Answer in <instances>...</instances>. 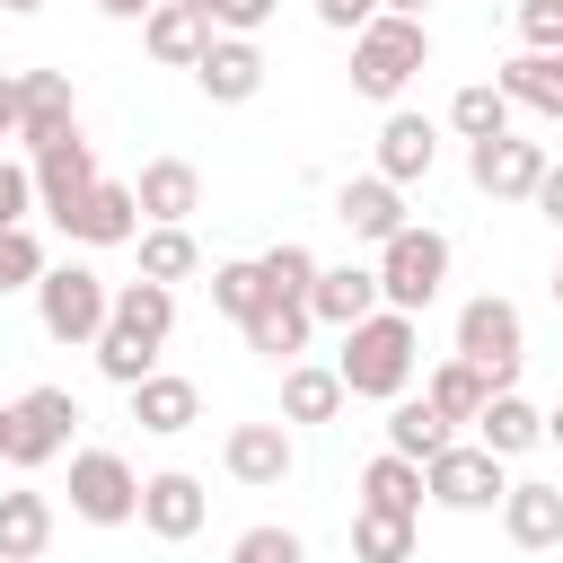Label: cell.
Returning a JSON list of instances; mask_svg holds the SVG:
<instances>
[{
    "instance_id": "1",
    "label": "cell",
    "mask_w": 563,
    "mask_h": 563,
    "mask_svg": "<svg viewBox=\"0 0 563 563\" xmlns=\"http://www.w3.org/2000/svg\"><path fill=\"white\" fill-rule=\"evenodd\" d=\"M413 361H422V317H405V308H369L361 325H343L334 378H343V396L387 405V396L413 387Z\"/></svg>"
},
{
    "instance_id": "2",
    "label": "cell",
    "mask_w": 563,
    "mask_h": 563,
    "mask_svg": "<svg viewBox=\"0 0 563 563\" xmlns=\"http://www.w3.org/2000/svg\"><path fill=\"white\" fill-rule=\"evenodd\" d=\"M422 62H431V26H422V18L378 9L369 26H352V97L396 106V97L413 88V70H422Z\"/></svg>"
},
{
    "instance_id": "3",
    "label": "cell",
    "mask_w": 563,
    "mask_h": 563,
    "mask_svg": "<svg viewBox=\"0 0 563 563\" xmlns=\"http://www.w3.org/2000/svg\"><path fill=\"white\" fill-rule=\"evenodd\" d=\"M378 308H405V317H422L431 299H440V282H449V238L440 229H422V220H405L387 246H378Z\"/></svg>"
},
{
    "instance_id": "4",
    "label": "cell",
    "mask_w": 563,
    "mask_h": 563,
    "mask_svg": "<svg viewBox=\"0 0 563 563\" xmlns=\"http://www.w3.org/2000/svg\"><path fill=\"white\" fill-rule=\"evenodd\" d=\"M106 308H114V282L97 264H44L35 273V325L53 343H97L106 334Z\"/></svg>"
},
{
    "instance_id": "5",
    "label": "cell",
    "mask_w": 563,
    "mask_h": 563,
    "mask_svg": "<svg viewBox=\"0 0 563 563\" xmlns=\"http://www.w3.org/2000/svg\"><path fill=\"white\" fill-rule=\"evenodd\" d=\"M501 493H510V457H493L484 440H449L440 457H422V501H440L457 519L501 510Z\"/></svg>"
},
{
    "instance_id": "6",
    "label": "cell",
    "mask_w": 563,
    "mask_h": 563,
    "mask_svg": "<svg viewBox=\"0 0 563 563\" xmlns=\"http://www.w3.org/2000/svg\"><path fill=\"white\" fill-rule=\"evenodd\" d=\"M457 361H475L493 387H519V361H528V317L501 299V290H484V299H466L457 308V343H449Z\"/></svg>"
},
{
    "instance_id": "7",
    "label": "cell",
    "mask_w": 563,
    "mask_h": 563,
    "mask_svg": "<svg viewBox=\"0 0 563 563\" xmlns=\"http://www.w3.org/2000/svg\"><path fill=\"white\" fill-rule=\"evenodd\" d=\"M70 519H88V528L141 519V475H132L123 449H70Z\"/></svg>"
},
{
    "instance_id": "8",
    "label": "cell",
    "mask_w": 563,
    "mask_h": 563,
    "mask_svg": "<svg viewBox=\"0 0 563 563\" xmlns=\"http://www.w3.org/2000/svg\"><path fill=\"white\" fill-rule=\"evenodd\" d=\"M70 431H79V396H70V387H26V396L9 405V457H0V466L35 475V466H53V457L70 449Z\"/></svg>"
},
{
    "instance_id": "9",
    "label": "cell",
    "mask_w": 563,
    "mask_h": 563,
    "mask_svg": "<svg viewBox=\"0 0 563 563\" xmlns=\"http://www.w3.org/2000/svg\"><path fill=\"white\" fill-rule=\"evenodd\" d=\"M0 88H9V114H18V141H26V158L79 132V106H70V70H0Z\"/></svg>"
},
{
    "instance_id": "10",
    "label": "cell",
    "mask_w": 563,
    "mask_h": 563,
    "mask_svg": "<svg viewBox=\"0 0 563 563\" xmlns=\"http://www.w3.org/2000/svg\"><path fill=\"white\" fill-rule=\"evenodd\" d=\"M220 466L246 484V493H282L299 449H290V422H229L220 431Z\"/></svg>"
},
{
    "instance_id": "11",
    "label": "cell",
    "mask_w": 563,
    "mask_h": 563,
    "mask_svg": "<svg viewBox=\"0 0 563 563\" xmlns=\"http://www.w3.org/2000/svg\"><path fill=\"white\" fill-rule=\"evenodd\" d=\"M466 176H475V194H493V202H528L537 176H545V141H519V132L466 141Z\"/></svg>"
},
{
    "instance_id": "12",
    "label": "cell",
    "mask_w": 563,
    "mask_h": 563,
    "mask_svg": "<svg viewBox=\"0 0 563 563\" xmlns=\"http://www.w3.org/2000/svg\"><path fill=\"white\" fill-rule=\"evenodd\" d=\"M53 229H62L70 246H132V238H141V202H132V185H123V176H97V185L53 220Z\"/></svg>"
},
{
    "instance_id": "13",
    "label": "cell",
    "mask_w": 563,
    "mask_h": 563,
    "mask_svg": "<svg viewBox=\"0 0 563 563\" xmlns=\"http://www.w3.org/2000/svg\"><path fill=\"white\" fill-rule=\"evenodd\" d=\"M202 519H211V493H202V475H185V466H158V475H141V528H150L158 545H185V537H202Z\"/></svg>"
},
{
    "instance_id": "14",
    "label": "cell",
    "mask_w": 563,
    "mask_h": 563,
    "mask_svg": "<svg viewBox=\"0 0 563 563\" xmlns=\"http://www.w3.org/2000/svg\"><path fill=\"white\" fill-rule=\"evenodd\" d=\"M194 88H202L211 106H246V97H264V44H255V35H211L202 62H194Z\"/></svg>"
},
{
    "instance_id": "15",
    "label": "cell",
    "mask_w": 563,
    "mask_h": 563,
    "mask_svg": "<svg viewBox=\"0 0 563 563\" xmlns=\"http://www.w3.org/2000/svg\"><path fill=\"white\" fill-rule=\"evenodd\" d=\"M334 220H343L361 246H387V238L405 229V185H387L378 167H369V176H343V185H334Z\"/></svg>"
},
{
    "instance_id": "16",
    "label": "cell",
    "mask_w": 563,
    "mask_h": 563,
    "mask_svg": "<svg viewBox=\"0 0 563 563\" xmlns=\"http://www.w3.org/2000/svg\"><path fill=\"white\" fill-rule=\"evenodd\" d=\"M26 167H35V211H44V220H62V211L106 176V167H97V150H88L79 132H70V141H53V150H35Z\"/></svg>"
},
{
    "instance_id": "17",
    "label": "cell",
    "mask_w": 563,
    "mask_h": 563,
    "mask_svg": "<svg viewBox=\"0 0 563 563\" xmlns=\"http://www.w3.org/2000/svg\"><path fill=\"white\" fill-rule=\"evenodd\" d=\"M132 202H141V229L194 220V211H202V167H194V158H150V167L132 176Z\"/></svg>"
},
{
    "instance_id": "18",
    "label": "cell",
    "mask_w": 563,
    "mask_h": 563,
    "mask_svg": "<svg viewBox=\"0 0 563 563\" xmlns=\"http://www.w3.org/2000/svg\"><path fill=\"white\" fill-rule=\"evenodd\" d=\"M123 396H132V422H141L150 440H176V431H194V422H202V387H194V378H176V369H150V378H132Z\"/></svg>"
},
{
    "instance_id": "19",
    "label": "cell",
    "mask_w": 563,
    "mask_h": 563,
    "mask_svg": "<svg viewBox=\"0 0 563 563\" xmlns=\"http://www.w3.org/2000/svg\"><path fill=\"white\" fill-rule=\"evenodd\" d=\"M141 44H150V62L194 70V62H202V44H211V9H202V0H158V9L141 18Z\"/></svg>"
},
{
    "instance_id": "20",
    "label": "cell",
    "mask_w": 563,
    "mask_h": 563,
    "mask_svg": "<svg viewBox=\"0 0 563 563\" xmlns=\"http://www.w3.org/2000/svg\"><path fill=\"white\" fill-rule=\"evenodd\" d=\"M431 167H440V132H431V114L387 106V123H378V176H387V185H422Z\"/></svg>"
},
{
    "instance_id": "21",
    "label": "cell",
    "mask_w": 563,
    "mask_h": 563,
    "mask_svg": "<svg viewBox=\"0 0 563 563\" xmlns=\"http://www.w3.org/2000/svg\"><path fill=\"white\" fill-rule=\"evenodd\" d=\"M501 537L519 545V554H545V545H563V484H510L501 493Z\"/></svg>"
},
{
    "instance_id": "22",
    "label": "cell",
    "mask_w": 563,
    "mask_h": 563,
    "mask_svg": "<svg viewBox=\"0 0 563 563\" xmlns=\"http://www.w3.org/2000/svg\"><path fill=\"white\" fill-rule=\"evenodd\" d=\"M369 308H378V273H369V264H317V282H308V317H317V325L343 334V325H361Z\"/></svg>"
},
{
    "instance_id": "23",
    "label": "cell",
    "mask_w": 563,
    "mask_h": 563,
    "mask_svg": "<svg viewBox=\"0 0 563 563\" xmlns=\"http://www.w3.org/2000/svg\"><path fill=\"white\" fill-rule=\"evenodd\" d=\"M466 431H475L493 457H528V449H545V413H537L519 387H493V396H484V413H475Z\"/></svg>"
},
{
    "instance_id": "24",
    "label": "cell",
    "mask_w": 563,
    "mask_h": 563,
    "mask_svg": "<svg viewBox=\"0 0 563 563\" xmlns=\"http://www.w3.org/2000/svg\"><path fill=\"white\" fill-rule=\"evenodd\" d=\"M238 334H246V352H264V361H282V369H290V361L308 352L317 317H308V299H255Z\"/></svg>"
},
{
    "instance_id": "25",
    "label": "cell",
    "mask_w": 563,
    "mask_h": 563,
    "mask_svg": "<svg viewBox=\"0 0 563 563\" xmlns=\"http://www.w3.org/2000/svg\"><path fill=\"white\" fill-rule=\"evenodd\" d=\"M493 88L510 97V114H554V123H563V53H528V44H519Z\"/></svg>"
},
{
    "instance_id": "26",
    "label": "cell",
    "mask_w": 563,
    "mask_h": 563,
    "mask_svg": "<svg viewBox=\"0 0 563 563\" xmlns=\"http://www.w3.org/2000/svg\"><path fill=\"white\" fill-rule=\"evenodd\" d=\"M88 352H97V369H106L114 387H132V378H150V369H158L167 334H158V325H132V317H114V308H106V334H97Z\"/></svg>"
},
{
    "instance_id": "27",
    "label": "cell",
    "mask_w": 563,
    "mask_h": 563,
    "mask_svg": "<svg viewBox=\"0 0 563 563\" xmlns=\"http://www.w3.org/2000/svg\"><path fill=\"white\" fill-rule=\"evenodd\" d=\"M53 545V501L35 484H9L0 493V563H44Z\"/></svg>"
},
{
    "instance_id": "28",
    "label": "cell",
    "mask_w": 563,
    "mask_h": 563,
    "mask_svg": "<svg viewBox=\"0 0 563 563\" xmlns=\"http://www.w3.org/2000/svg\"><path fill=\"white\" fill-rule=\"evenodd\" d=\"M449 440H457V422H449L431 396H387V449H396V457L422 466V457H440Z\"/></svg>"
},
{
    "instance_id": "29",
    "label": "cell",
    "mask_w": 563,
    "mask_h": 563,
    "mask_svg": "<svg viewBox=\"0 0 563 563\" xmlns=\"http://www.w3.org/2000/svg\"><path fill=\"white\" fill-rule=\"evenodd\" d=\"M352 396H343V378H334V361H290L282 369V422H334Z\"/></svg>"
},
{
    "instance_id": "30",
    "label": "cell",
    "mask_w": 563,
    "mask_h": 563,
    "mask_svg": "<svg viewBox=\"0 0 563 563\" xmlns=\"http://www.w3.org/2000/svg\"><path fill=\"white\" fill-rule=\"evenodd\" d=\"M361 510L422 519V466H413V457H396V449H378V457L361 466Z\"/></svg>"
},
{
    "instance_id": "31",
    "label": "cell",
    "mask_w": 563,
    "mask_h": 563,
    "mask_svg": "<svg viewBox=\"0 0 563 563\" xmlns=\"http://www.w3.org/2000/svg\"><path fill=\"white\" fill-rule=\"evenodd\" d=\"M132 246H141V282H167V290H176V282H194V273H202V246H194V229H185V220L141 229Z\"/></svg>"
},
{
    "instance_id": "32",
    "label": "cell",
    "mask_w": 563,
    "mask_h": 563,
    "mask_svg": "<svg viewBox=\"0 0 563 563\" xmlns=\"http://www.w3.org/2000/svg\"><path fill=\"white\" fill-rule=\"evenodd\" d=\"M413 545H422V519L352 510V563H413Z\"/></svg>"
},
{
    "instance_id": "33",
    "label": "cell",
    "mask_w": 563,
    "mask_h": 563,
    "mask_svg": "<svg viewBox=\"0 0 563 563\" xmlns=\"http://www.w3.org/2000/svg\"><path fill=\"white\" fill-rule=\"evenodd\" d=\"M422 396H431V405H440L449 422H475V413H484V396H493V378H484L475 361H457V352H449V361H440V369L422 378Z\"/></svg>"
},
{
    "instance_id": "34",
    "label": "cell",
    "mask_w": 563,
    "mask_h": 563,
    "mask_svg": "<svg viewBox=\"0 0 563 563\" xmlns=\"http://www.w3.org/2000/svg\"><path fill=\"white\" fill-rule=\"evenodd\" d=\"M449 132H457V141H493V132H510V97H501L493 79H466V88L449 97Z\"/></svg>"
},
{
    "instance_id": "35",
    "label": "cell",
    "mask_w": 563,
    "mask_h": 563,
    "mask_svg": "<svg viewBox=\"0 0 563 563\" xmlns=\"http://www.w3.org/2000/svg\"><path fill=\"white\" fill-rule=\"evenodd\" d=\"M255 273H264V299H308V282H317V255H308L299 238H273V246L255 255Z\"/></svg>"
},
{
    "instance_id": "36",
    "label": "cell",
    "mask_w": 563,
    "mask_h": 563,
    "mask_svg": "<svg viewBox=\"0 0 563 563\" xmlns=\"http://www.w3.org/2000/svg\"><path fill=\"white\" fill-rule=\"evenodd\" d=\"M264 299V273H255V255H229V264H211V308L220 317H238L246 325V308Z\"/></svg>"
},
{
    "instance_id": "37",
    "label": "cell",
    "mask_w": 563,
    "mask_h": 563,
    "mask_svg": "<svg viewBox=\"0 0 563 563\" xmlns=\"http://www.w3.org/2000/svg\"><path fill=\"white\" fill-rule=\"evenodd\" d=\"M44 264H53V255H44L35 229H0V299H9V290H35Z\"/></svg>"
},
{
    "instance_id": "38",
    "label": "cell",
    "mask_w": 563,
    "mask_h": 563,
    "mask_svg": "<svg viewBox=\"0 0 563 563\" xmlns=\"http://www.w3.org/2000/svg\"><path fill=\"white\" fill-rule=\"evenodd\" d=\"M229 563H308V545H299L282 519H264V528H246V537L229 545Z\"/></svg>"
},
{
    "instance_id": "39",
    "label": "cell",
    "mask_w": 563,
    "mask_h": 563,
    "mask_svg": "<svg viewBox=\"0 0 563 563\" xmlns=\"http://www.w3.org/2000/svg\"><path fill=\"white\" fill-rule=\"evenodd\" d=\"M26 211H35V167L0 158V229H26Z\"/></svg>"
},
{
    "instance_id": "40",
    "label": "cell",
    "mask_w": 563,
    "mask_h": 563,
    "mask_svg": "<svg viewBox=\"0 0 563 563\" xmlns=\"http://www.w3.org/2000/svg\"><path fill=\"white\" fill-rule=\"evenodd\" d=\"M202 9H211V35H255L282 0H202Z\"/></svg>"
},
{
    "instance_id": "41",
    "label": "cell",
    "mask_w": 563,
    "mask_h": 563,
    "mask_svg": "<svg viewBox=\"0 0 563 563\" xmlns=\"http://www.w3.org/2000/svg\"><path fill=\"white\" fill-rule=\"evenodd\" d=\"M308 9H317V26H334V35H352V26L378 18V0H308Z\"/></svg>"
},
{
    "instance_id": "42",
    "label": "cell",
    "mask_w": 563,
    "mask_h": 563,
    "mask_svg": "<svg viewBox=\"0 0 563 563\" xmlns=\"http://www.w3.org/2000/svg\"><path fill=\"white\" fill-rule=\"evenodd\" d=\"M528 202H537V211L563 229V158H545V176H537V194H528Z\"/></svg>"
},
{
    "instance_id": "43",
    "label": "cell",
    "mask_w": 563,
    "mask_h": 563,
    "mask_svg": "<svg viewBox=\"0 0 563 563\" xmlns=\"http://www.w3.org/2000/svg\"><path fill=\"white\" fill-rule=\"evenodd\" d=\"M97 9H106V18H123V26H141V18L158 9V0H97Z\"/></svg>"
},
{
    "instance_id": "44",
    "label": "cell",
    "mask_w": 563,
    "mask_h": 563,
    "mask_svg": "<svg viewBox=\"0 0 563 563\" xmlns=\"http://www.w3.org/2000/svg\"><path fill=\"white\" fill-rule=\"evenodd\" d=\"M545 449H563V405H554V413H545Z\"/></svg>"
},
{
    "instance_id": "45",
    "label": "cell",
    "mask_w": 563,
    "mask_h": 563,
    "mask_svg": "<svg viewBox=\"0 0 563 563\" xmlns=\"http://www.w3.org/2000/svg\"><path fill=\"white\" fill-rule=\"evenodd\" d=\"M378 9H396V18H422V9H431V0H378Z\"/></svg>"
},
{
    "instance_id": "46",
    "label": "cell",
    "mask_w": 563,
    "mask_h": 563,
    "mask_svg": "<svg viewBox=\"0 0 563 563\" xmlns=\"http://www.w3.org/2000/svg\"><path fill=\"white\" fill-rule=\"evenodd\" d=\"M0 141H18V114H9V88H0Z\"/></svg>"
},
{
    "instance_id": "47",
    "label": "cell",
    "mask_w": 563,
    "mask_h": 563,
    "mask_svg": "<svg viewBox=\"0 0 563 563\" xmlns=\"http://www.w3.org/2000/svg\"><path fill=\"white\" fill-rule=\"evenodd\" d=\"M0 9H9V18H35V9H44V0H0Z\"/></svg>"
},
{
    "instance_id": "48",
    "label": "cell",
    "mask_w": 563,
    "mask_h": 563,
    "mask_svg": "<svg viewBox=\"0 0 563 563\" xmlns=\"http://www.w3.org/2000/svg\"><path fill=\"white\" fill-rule=\"evenodd\" d=\"M545 290H554V308H563V255H554V282H545Z\"/></svg>"
},
{
    "instance_id": "49",
    "label": "cell",
    "mask_w": 563,
    "mask_h": 563,
    "mask_svg": "<svg viewBox=\"0 0 563 563\" xmlns=\"http://www.w3.org/2000/svg\"><path fill=\"white\" fill-rule=\"evenodd\" d=\"M0 457H9V405H0Z\"/></svg>"
}]
</instances>
